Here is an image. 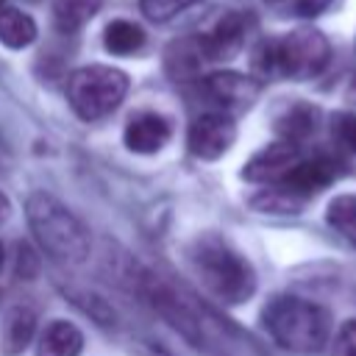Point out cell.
<instances>
[{
	"label": "cell",
	"mask_w": 356,
	"mask_h": 356,
	"mask_svg": "<svg viewBox=\"0 0 356 356\" xmlns=\"http://www.w3.org/2000/svg\"><path fill=\"white\" fill-rule=\"evenodd\" d=\"M317 120H320V114H317L314 106L295 100V103H289V106L275 117V131L281 134L284 142L300 145V142H306V139L317 131Z\"/></svg>",
	"instance_id": "cell-14"
},
{
	"label": "cell",
	"mask_w": 356,
	"mask_h": 356,
	"mask_svg": "<svg viewBox=\"0 0 356 356\" xmlns=\"http://www.w3.org/2000/svg\"><path fill=\"white\" fill-rule=\"evenodd\" d=\"M245 33H248V17L239 11H220L209 28H203L197 33L200 50L206 56V61H220V58H231L239 53V47L245 44Z\"/></svg>",
	"instance_id": "cell-8"
},
{
	"label": "cell",
	"mask_w": 356,
	"mask_h": 356,
	"mask_svg": "<svg viewBox=\"0 0 356 356\" xmlns=\"http://www.w3.org/2000/svg\"><path fill=\"white\" fill-rule=\"evenodd\" d=\"M103 0H53V25L61 33L81 31L97 11Z\"/></svg>",
	"instance_id": "cell-18"
},
{
	"label": "cell",
	"mask_w": 356,
	"mask_h": 356,
	"mask_svg": "<svg viewBox=\"0 0 356 356\" xmlns=\"http://www.w3.org/2000/svg\"><path fill=\"white\" fill-rule=\"evenodd\" d=\"M325 220L339 236L356 245V195H337L325 209Z\"/></svg>",
	"instance_id": "cell-20"
},
{
	"label": "cell",
	"mask_w": 356,
	"mask_h": 356,
	"mask_svg": "<svg viewBox=\"0 0 356 356\" xmlns=\"http://www.w3.org/2000/svg\"><path fill=\"white\" fill-rule=\"evenodd\" d=\"M331 136H334V142L345 153H353L356 156V114H350V111L334 114V120H331Z\"/></svg>",
	"instance_id": "cell-21"
},
{
	"label": "cell",
	"mask_w": 356,
	"mask_h": 356,
	"mask_svg": "<svg viewBox=\"0 0 356 356\" xmlns=\"http://www.w3.org/2000/svg\"><path fill=\"white\" fill-rule=\"evenodd\" d=\"M331 356H356V320H348L339 325L331 345Z\"/></svg>",
	"instance_id": "cell-24"
},
{
	"label": "cell",
	"mask_w": 356,
	"mask_h": 356,
	"mask_svg": "<svg viewBox=\"0 0 356 356\" xmlns=\"http://www.w3.org/2000/svg\"><path fill=\"white\" fill-rule=\"evenodd\" d=\"M33 39H36L33 17L14 8V6H0V42L11 50H22Z\"/></svg>",
	"instance_id": "cell-17"
},
{
	"label": "cell",
	"mask_w": 356,
	"mask_h": 356,
	"mask_svg": "<svg viewBox=\"0 0 356 356\" xmlns=\"http://www.w3.org/2000/svg\"><path fill=\"white\" fill-rule=\"evenodd\" d=\"M128 95V75L114 67L89 64L67 78V100L81 120L111 114Z\"/></svg>",
	"instance_id": "cell-5"
},
{
	"label": "cell",
	"mask_w": 356,
	"mask_h": 356,
	"mask_svg": "<svg viewBox=\"0 0 356 356\" xmlns=\"http://www.w3.org/2000/svg\"><path fill=\"white\" fill-rule=\"evenodd\" d=\"M189 261L200 284L222 303H245L256 292L253 267L220 236H200L192 245Z\"/></svg>",
	"instance_id": "cell-2"
},
{
	"label": "cell",
	"mask_w": 356,
	"mask_h": 356,
	"mask_svg": "<svg viewBox=\"0 0 356 356\" xmlns=\"http://www.w3.org/2000/svg\"><path fill=\"white\" fill-rule=\"evenodd\" d=\"M0 6H3V0H0Z\"/></svg>",
	"instance_id": "cell-27"
},
{
	"label": "cell",
	"mask_w": 356,
	"mask_h": 356,
	"mask_svg": "<svg viewBox=\"0 0 356 356\" xmlns=\"http://www.w3.org/2000/svg\"><path fill=\"white\" fill-rule=\"evenodd\" d=\"M275 11L289 14V17H314L320 14L331 0H267Z\"/></svg>",
	"instance_id": "cell-23"
},
{
	"label": "cell",
	"mask_w": 356,
	"mask_h": 356,
	"mask_svg": "<svg viewBox=\"0 0 356 356\" xmlns=\"http://www.w3.org/2000/svg\"><path fill=\"white\" fill-rule=\"evenodd\" d=\"M103 44L114 56H131L145 44V31L131 19H114V22L106 25Z\"/></svg>",
	"instance_id": "cell-19"
},
{
	"label": "cell",
	"mask_w": 356,
	"mask_h": 356,
	"mask_svg": "<svg viewBox=\"0 0 356 356\" xmlns=\"http://www.w3.org/2000/svg\"><path fill=\"white\" fill-rule=\"evenodd\" d=\"M142 292H145L147 303L161 314V320H167L181 337H186L189 342H200V339H203L200 323H197L195 314L181 303V298H175V292H172L167 284H161V281L153 278V275H145Z\"/></svg>",
	"instance_id": "cell-9"
},
{
	"label": "cell",
	"mask_w": 356,
	"mask_h": 356,
	"mask_svg": "<svg viewBox=\"0 0 356 356\" xmlns=\"http://www.w3.org/2000/svg\"><path fill=\"white\" fill-rule=\"evenodd\" d=\"M300 145L292 142H273L264 150H259L242 170V175L253 184H278L298 161H300Z\"/></svg>",
	"instance_id": "cell-11"
},
{
	"label": "cell",
	"mask_w": 356,
	"mask_h": 356,
	"mask_svg": "<svg viewBox=\"0 0 356 356\" xmlns=\"http://www.w3.org/2000/svg\"><path fill=\"white\" fill-rule=\"evenodd\" d=\"M261 320L270 337L292 353H317L328 339V312L303 298H273Z\"/></svg>",
	"instance_id": "cell-4"
},
{
	"label": "cell",
	"mask_w": 356,
	"mask_h": 356,
	"mask_svg": "<svg viewBox=\"0 0 356 356\" xmlns=\"http://www.w3.org/2000/svg\"><path fill=\"white\" fill-rule=\"evenodd\" d=\"M206 56L200 50V42L197 36H186V39H178L167 47L164 53V67H167V75L172 81H189V78H197L200 67H203Z\"/></svg>",
	"instance_id": "cell-13"
},
{
	"label": "cell",
	"mask_w": 356,
	"mask_h": 356,
	"mask_svg": "<svg viewBox=\"0 0 356 356\" xmlns=\"http://www.w3.org/2000/svg\"><path fill=\"white\" fill-rule=\"evenodd\" d=\"M200 92L209 103H214L222 114H236L253 106L259 95V81L242 72H211L203 78Z\"/></svg>",
	"instance_id": "cell-6"
},
{
	"label": "cell",
	"mask_w": 356,
	"mask_h": 356,
	"mask_svg": "<svg viewBox=\"0 0 356 356\" xmlns=\"http://www.w3.org/2000/svg\"><path fill=\"white\" fill-rule=\"evenodd\" d=\"M170 134H172V128H170L167 117H161L156 111H139L128 120L122 139H125V147L134 153H156L170 142Z\"/></svg>",
	"instance_id": "cell-12"
},
{
	"label": "cell",
	"mask_w": 356,
	"mask_h": 356,
	"mask_svg": "<svg viewBox=\"0 0 356 356\" xmlns=\"http://www.w3.org/2000/svg\"><path fill=\"white\" fill-rule=\"evenodd\" d=\"M234 139H236V125H234L231 114H222V111L200 114L189 125V134H186L189 153L197 159H206V161L220 159L234 145Z\"/></svg>",
	"instance_id": "cell-7"
},
{
	"label": "cell",
	"mask_w": 356,
	"mask_h": 356,
	"mask_svg": "<svg viewBox=\"0 0 356 356\" xmlns=\"http://www.w3.org/2000/svg\"><path fill=\"white\" fill-rule=\"evenodd\" d=\"M339 175V164L331 156H309L300 159L281 181L278 189L284 195H295V197H306V195H317L320 189L331 186Z\"/></svg>",
	"instance_id": "cell-10"
},
{
	"label": "cell",
	"mask_w": 356,
	"mask_h": 356,
	"mask_svg": "<svg viewBox=\"0 0 356 356\" xmlns=\"http://www.w3.org/2000/svg\"><path fill=\"white\" fill-rule=\"evenodd\" d=\"M192 3H195V0H139L145 17L153 19V22H164V19L175 17L178 11H184V8L192 6Z\"/></svg>",
	"instance_id": "cell-22"
},
{
	"label": "cell",
	"mask_w": 356,
	"mask_h": 356,
	"mask_svg": "<svg viewBox=\"0 0 356 356\" xmlns=\"http://www.w3.org/2000/svg\"><path fill=\"white\" fill-rule=\"evenodd\" d=\"M28 222L36 242L61 264L78 267L89 259V231L53 195L36 192L28 197Z\"/></svg>",
	"instance_id": "cell-3"
},
{
	"label": "cell",
	"mask_w": 356,
	"mask_h": 356,
	"mask_svg": "<svg viewBox=\"0 0 356 356\" xmlns=\"http://www.w3.org/2000/svg\"><path fill=\"white\" fill-rule=\"evenodd\" d=\"M81 350H83V334L78 331V325L67 320H53L39 337L36 356H81Z\"/></svg>",
	"instance_id": "cell-15"
},
{
	"label": "cell",
	"mask_w": 356,
	"mask_h": 356,
	"mask_svg": "<svg viewBox=\"0 0 356 356\" xmlns=\"http://www.w3.org/2000/svg\"><path fill=\"white\" fill-rule=\"evenodd\" d=\"M8 214H11V203H8V197L0 192V222H6Z\"/></svg>",
	"instance_id": "cell-25"
},
{
	"label": "cell",
	"mask_w": 356,
	"mask_h": 356,
	"mask_svg": "<svg viewBox=\"0 0 356 356\" xmlns=\"http://www.w3.org/2000/svg\"><path fill=\"white\" fill-rule=\"evenodd\" d=\"M331 56L328 39L317 28H298L278 39H264L253 53V70L259 78H292L306 81L325 70Z\"/></svg>",
	"instance_id": "cell-1"
},
{
	"label": "cell",
	"mask_w": 356,
	"mask_h": 356,
	"mask_svg": "<svg viewBox=\"0 0 356 356\" xmlns=\"http://www.w3.org/2000/svg\"><path fill=\"white\" fill-rule=\"evenodd\" d=\"M33 328H36V314L28 306L8 309L6 317H3V325H0V345H3V350L8 356L25 350V345L33 337Z\"/></svg>",
	"instance_id": "cell-16"
},
{
	"label": "cell",
	"mask_w": 356,
	"mask_h": 356,
	"mask_svg": "<svg viewBox=\"0 0 356 356\" xmlns=\"http://www.w3.org/2000/svg\"><path fill=\"white\" fill-rule=\"evenodd\" d=\"M0 267H3V245H0Z\"/></svg>",
	"instance_id": "cell-26"
}]
</instances>
